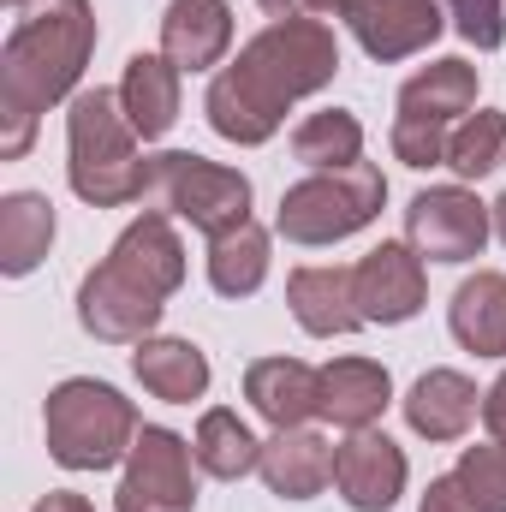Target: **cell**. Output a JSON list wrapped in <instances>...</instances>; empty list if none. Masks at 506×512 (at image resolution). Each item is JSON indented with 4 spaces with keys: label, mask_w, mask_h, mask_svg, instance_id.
<instances>
[{
    "label": "cell",
    "mask_w": 506,
    "mask_h": 512,
    "mask_svg": "<svg viewBox=\"0 0 506 512\" xmlns=\"http://www.w3.org/2000/svg\"><path fill=\"white\" fill-rule=\"evenodd\" d=\"M334 72H340V36L322 18H280V24L256 30L233 66L215 72V84L203 96V114H209L215 137L256 149L280 131L286 108L298 96L328 90Z\"/></svg>",
    "instance_id": "obj_1"
},
{
    "label": "cell",
    "mask_w": 506,
    "mask_h": 512,
    "mask_svg": "<svg viewBox=\"0 0 506 512\" xmlns=\"http://www.w3.org/2000/svg\"><path fill=\"white\" fill-rule=\"evenodd\" d=\"M96 54L90 0H30L0 48V161H24L36 120L66 102Z\"/></svg>",
    "instance_id": "obj_2"
},
{
    "label": "cell",
    "mask_w": 506,
    "mask_h": 512,
    "mask_svg": "<svg viewBox=\"0 0 506 512\" xmlns=\"http://www.w3.org/2000/svg\"><path fill=\"white\" fill-rule=\"evenodd\" d=\"M120 108V90H78L66 108V179L90 209H126L149 197V155Z\"/></svg>",
    "instance_id": "obj_3"
},
{
    "label": "cell",
    "mask_w": 506,
    "mask_h": 512,
    "mask_svg": "<svg viewBox=\"0 0 506 512\" xmlns=\"http://www.w3.org/2000/svg\"><path fill=\"white\" fill-rule=\"evenodd\" d=\"M42 435H48V459L66 471H108L131 459L137 441V405L120 387L96 382V376H72L48 393L42 405Z\"/></svg>",
    "instance_id": "obj_4"
},
{
    "label": "cell",
    "mask_w": 506,
    "mask_h": 512,
    "mask_svg": "<svg viewBox=\"0 0 506 512\" xmlns=\"http://www.w3.org/2000/svg\"><path fill=\"white\" fill-rule=\"evenodd\" d=\"M387 203V179L376 161H352L334 173H310L298 185L280 191L274 209V233L286 245H340L352 233H364Z\"/></svg>",
    "instance_id": "obj_5"
},
{
    "label": "cell",
    "mask_w": 506,
    "mask_h": 512,
    "mask_svg": "<svg viewBox=\"0 0 506 512\" xmlns=\"http://www.w3.org/2000/svg\"><path fill=\"white\" fill-rule=\"evenodd\" d=\"M143 203L185 221L203 239H221V233L251 221V179L239 167L203 161L191 149H167V155H149V197Z\"/></svg>",
    "instance_id": "obj_6"
},
{
    "label": "cell",
    "mask_w": 506,
    "mask_h": 512,
    "mask_svg": "<svg viewBox=\"0 0 506 512\" xmlns=\"http://www.w3.org/2000/svg\"><path fill=\"white\" fill-rule=\"evenodd\" d=\"M114 512H197V453L185 435L143 423L131 441Z\"/></svg>",
    "instance_id": "obj_7"
},
{
    "label": "cell",
    "mask_w": 506,
    "mask_h": 512,
    "mask_svg": "<svg viewBox=\"0 0 506 512\" xmlns=\"http://www.w3.org/2000/svg\"><path fill=\"white\" fill-rule=\"evenodd\" d=\"M495 233V209L465 185H429L405 203V245L423 262H477Z\"/></svg>",
    "instance_id": "obj_8"
},
{
    "label": "cell",
    "mask_w": 506,
    "mask_h": 512,
    "mask_svg": "<svg viewBox=\"0 0 506 512\" xmlns=\"http://www.w3.org/2000/svg\"><path fill=\"white\" fill-rule=\"evenodd\" d=\"M161 310H167V298L149 292L137 274H126V268L108 262V256H102V262L84 274V286H78V322H84V334L102 340V346H143V340L161 328Z\"/></svg>",
    "instance_id": "obj_9"
},
{
    "label": "cell",
    "mask_w": 506,
    "mask_h": 512,
    "mask_svg": "<svg viewBox=\"0 0 506 512\" xmlns=\"http://www.w3.org/2000/svg\"><path fill=\"white\" fill-rule=\"evenodd\" d=\"M352 280H358L364 322H381V328H399V322H411L429 304V268L405 239H381L370 256H358Z\"/></svg>",
    "instance_id": "obj_10"
},
{
    "label": "cell",
    "mask_w": 506,
    "mask_h": 512,
    "mask_svg": "<svg viewBox=\"0 0 506 512\" xmlns=\"http://www.w3.org/2000/svg\"><path fill=\"white\" fill-rule=\"evenodd\" d=\"M405 447L387 441L381 429H352L346 441H334V489L352 512H393L405 495Z\"/></svg>",
    "instance_id": "obj_11"
},
{
    "label": "cell",
    "mask_w": 506,
    "mask_h": 512,
    "mask_svg": "<svg viewBox=\"0 0 506 512\" xmlns=\"http://www.w3.org/2000/svg\"><path fill=\"white\" fill-rule=\"evenodd\" d=\"M346 24L376 66H393V60L423 54L447 30V6L441 0H352Z\"/></svg>",
    "instance_id": "obj_12"
},
{
    "label": "cell",
    "mask_w": 506,
    "mask_h": 512,
    "mask_svg": "<svg viewBox=\"0 0 506 512\" xmlns=\"http://www.w3.org/2000/svg\"><path fill=\"white\" fill-rule=\"evenodd\" d=\"M286 304H292L298 328L316 334V340H340V334H358V328H364L358 280H352V268H340V262L292 268V280H286Z\"/></svg>",
    "instance_id": "obj_13"
},
{
    "label": "cell",
    "mask_w": 506,
    "mask_h": 512,
    "mask_svg": "<svg viewBox=\"0 0 506 512\" xmlns=\"http://www.w3.org/2000/svg\"><path fill=\"white\" fill-rule=\"evenodd\" d=\"M316 405L334 429H376L381 411L393 405V376L376 358H334L322 364V387H316Z\"/></svg>",
    "instance_id": "obj_14"
},
{
    "label": "cell",
    "mask_w": 506,
    "mask_h": 512,
    "mask_svg": "<svg viewBox=\"0 0 506 512\" xmlns=\"http://www.w3.org/2000/svg\"><path fill=\"white\" fill-rule=\"evenodd\" d=\"M399 405H405L411 435H423V441H459L483 417V393L465 370H423Z\"/></svg>",
    "instance_id": "obj_15"
},
{
    "label": "cell",
    "mask_w": 506,
    "mask_h": 512,
    "mask_svg": "<svg viewBox=\"0 0 506 512\" xmlns=\"http://www.w3.org/2000/svg\"><path fill=\"white\" fill-rule=\"evenodd\" d=\"M256 477L268 483V495L280 501H316L334 483V447L316 429H274L262 441V465Z\"/></svg>",
    "instance_id": "obj_16"
},
{
    "label": "cell",
    "mask_w": 506,
    "mask_h": 512,
    "mask_svg": "<svg viewBox=\"0 0 506 512\" xmlns=\"http://www.w3.org/2000/svg\"><path fill=\"white\" fill-rule=\"evenodd\" d=\"M233 48V6L227 0H173L161 12V54L179 72H209Z\"/></svg>",
    "instance_id": "obj_17"
},
{
    "label": "cell",
    "mask_w": 506,
    "mask_h": 512,
    "mask_svg": "<svg viewBox=\"0 0 506 512\" xmlns=\"http://www.w3.org/2000/svg\"><path fill=\"white\" fill-rule=\"evenodd\" d=\"M316 387H322V370H310L304 358H256V364H245V399L274 429H304L310 417H322Z\"/></svg>",
    "instance_id": "obj_18"
},
{
    "label": "cell",
    "mask_w": 506,
    "mask_h": 512,
    "mask_svg": "<svg viewBox=\"0 0 506 512\" xmlns=\"http://www.w3.org/2000/svg\"><path fill=\"white\" fill-rule=\"evenodd\" d=\"M447 328L471 358H506V274L501 268H477L453 304H447Z\"/></svg>",
    "instance_id": "obj_19"
},
{
    "label": "cell",
    "mask_w": 506,
    "mask_h": 512,
    "mask_svg": "<svg viewBox=\"0 0 506 512\" xmlns=\"http://www.w3.org/2000/svg\"><path fill=\"white\" fill-rule=\"evenodd\" d=\"M477 108V66L471 60H429L399 84V120H429L453 126Z\"/></svg>",
    "instance_id": "obj_20"
},
{
    "label": "cell",
    "mask_w": 506,
    "mask_h": 512,
    "mask_svg": "<svg viewBox=\"0 0 506 512\" xmlns=\"http://www.w3.org/2000/svg\"><path fill=\"white\" fill-rule=\"evenodd\" d=\"M120 108L143 143L167 137L179 120V66L167 54H131L126 78H120Z\"/></svg>",
    "instance_id": "obj_21"
},
{
    "label": "cell",
    "mask_w": 506,
    "mask_h": 512,
    "mask_svg": "<svg viewBox=\"0 0 506 512\" xmlns=\"http://www.w3.org/2000/svg\"><path fill=\"white\" fill-rule=\"evenodd\" d=\"M131 370H137V382L149 387L155 399H167V405H191V399L209 393V358H203V346L173 340V334H149L131 352Z\"/></svg>",
    "instance_id": "obj_22"
},
{
    "label": "cell",
    "mask_w": 506,
    "mask_h": 512,
    "mask_svg": "<svg viewBox=\"0 0 506 512\" xmlns=\"http://www.w3.org/2000/svg\"><path fill=\"white\" fill-rule=\"evenodd\" d=\"M191 453H197V471L215 477V483H239L262 465V441L251 435V423L227 405H209L197 417V435H191Z\"/></svg>",
    "instance_id": "obj_23"
},
{
    "label": "cell",
    "mask_w": 506,
    "mask_h": 512,
    "mask_svg": "<svg viewBox=\"0 0 506 512\" xmlns=\"http://www.w3.org/2000/svg\"><path fill=\"white\" fill-rule=\"evenodd\" d=\"M54 245V203L42 191H12L0 197V274L24 280Z\"/></svg>",
    "instance_id": "obj_24"
},
{
    "label": "cell",
    "mask_w": 506,
    "mask_h": 512,
    "mask_svg": "<svg viewBox=\"0 0 506 512\" xmlns=\"http://www.w3.org/2000/svg\"><path fill=\"white\" fill-rule=\"evenodd\" d=\"M268 256H274V239L256 221L221 233V239H209V286L221 298H251L256 286L268 280Z\"/></svg>",
    "instance_id": "obj_25"
},
{
    "label": "cell",
    "mask_w": 506,
    "mask_h": 512,
    "mask_svg": "<svg viewBox=\"0 0 506 512\" xmlns=\"http://www.w3.org/2000/svg\"><path fill=\"white\" fill-rule=\"evenodd\" d=\"M292 161H304L310 173H334V167L364 161V126H358V114H346V108L310 114L304 126L292 131Z\"/></svg>",
    "instance_id": "obj_26"
},
{
    "label": "cell",
    "mask_w": 506,
    "mask_h": 512,
    "mask_svg": "<svg viewBox=\"0 0 506 512\" xmlns=\"http://www.w3.org/2000/svg\"><path fill=\"white\" fill-rule=\"evenodd\" d=\"M447 167L459 179H489L506 167V114L495 108H477L465 114L459 126L447 131Z\"/></svg>",
    "instance_id": "obj_27"
},
{
    "label": "cell",
    "mask_w": 506,
    "mask_h": 512,
    "mask_svg": "<svg viewBox=\"0 0 506 512\" xmlns=\"http://www.w3.org/2000/svg\"><path fill=\"white\" fill-rule=\"evenodd\" d=\"M459 489L477 512H506V441H477L459 453Z\"/></svg>",
    "instance_id": "obj_28"
},
{
    "label": "cell",
    "mask_w": 506,
    "mask_h": 512,
    "mask_svg": "<svg viewBox=\"0 0 506 512\" xmlns=\"http://www.w3.org/2000/svg\"><path fill=\"white\" fill-rule=\"evenodd\" d=\"M447 131L453 126H429V120H393L387 131V143H393V155L405 161V167H447Z\"/></svg>",
    "instance_id": "obj_29"
},
{
    "label": "cell",
    "mask_w": 506,
    "mask_h": 512,
    "mask_svg": "<svg viewBox=\"0 0 506 512\" xmlns=\"http://www.w3.org/2000/svg\"><path fill=\"white\" fill-rule=\"evenodd\" d=\"M453 30L471 42V48H501L506 42V18H501V0H441Z\"/></svg>",
    "instance_id": "obj_30"
},
{
    "label": "cell",
    "mask_w": 506,
    "mask_h": 512,
    "mask_svg": "<svg viewBox=\"0 0 506 512\" xmlns=\"http://www.w3.org/2000/svg\"><path fill=\"white\" fill-rule=\"evenodd\" d=\"M417 512H477V507H471V495L459 489V477H429Z\"/></svg>",
    "instance_id": "obj_31"
},
{
    "label": "cell",
    "mask_w": 506,
    "mask_h": 512,
    "mask_svg": "<svg viewBox=\"0 0 506 512\" xmlns=\"http://www.w3.org/2000/svg\"><path fill=\"white\" fill-rule=\"evenodd\" d=\"M483 429H489V441H506V370L483 393Z\"/></svg>",
    "instance_id": "obj_32"
},
{
    "label": "cell",
    "mask_w": 506,
    "mask_h": 512,
    "mask_svg": "<svg viewBox=\"0 0 506 512\" xmlns=\"http://www.w3.org/2000/svg\"><path fill=\"white\" fill-rule=\"evenodd\" d=\"M36 512H96L84 495H72V489H48L42 501H36Z\"/></svg>",
    "instance_id": "obj_33"
},
{
    "label": "cell",
    "mask_w": 506,
    "mask_h": 512,
    "mask_svg": "<svg viewBox=\"0 0 506 512\" xmlns=\"http://www.w3.org/2000/svg\"><path fill=\"white\" fill-rule=\"evenodd\" d=\"M256 6H262L274 24H280V18H310V12H304V0H256Z\"/></svg>",
    "instance_id": "obj_34"
},
{
    "label": "cell",
    "mask_w": 506,
    "mask_h": 512,
    "mask_svg": "<svg viewBox=\"0 0 506 512\" xmlns=\"http://www.w3.org/2000/svg\"><path fill=\"white\" fill-rule=\"evenodd\" d=\"M304 12H310V18H346L352 0H304Z\"/></svg>",
    "instance_id": "obj_35"
},
{
    "label": "cell",
    "mask_w": 506,
    "mask_h": 512,
    "mask_svg": "<svg viewBox=\"0 0 506 512\" xmlns=\"http://www.w3.org/2000/svg\"><path fill=\"white\" fill-rule=\"evenodd\" d=\"M495 233H501V245H506V191H501V203H495Z\"/></svg>",
    "instance_id": "obj_36"
},
{
    "label": "cell",
    "mask_w": 506,
    "mask_h": 512,
    "mask_svg": "<svg viewBox=\"0 0 506 512\" xmlns=\"http://www.w3.org/2000/svg\"><path fill=\"white\" fill-rule=\"evenodd\" d=\"M6 6H12V12H24V6H30V0H6Z\"/></svg>",
    "instance_id": "obj_37"
}]
</instances>
